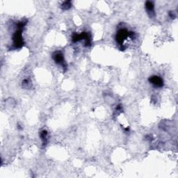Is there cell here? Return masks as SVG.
Segmentation results:
<instances>
[{
  "label": "cell",
  "instance_id": "3",
  "mask_svg": "<svg viewBox=\"0 0 178 178\" xmlns=\"http://www.w3.org/2000/svg\"><path fill=\"white\" fill-rule=\"evenodd\" d=\"M146 10H147L148 13L150 14V15H154L155 12H154V5H153V3L150 2V1H148V2H146Z\"/></svg>",
  "mask_w": 178,
  "mask_h": 178
},
{
  "label": "cell",
  "instance_id": "2",
  "mask_svg": "<svg viewBox=\"0 0 178 178\" xmlns=\"http://www.w3.org/2000/svg\"><path fill=\"white\" fill-rule=\"evenodd\" d=\"M53 59L57 63L60 64V65L65 67V62H64L63 56L62 53H61L60 52H55L53 55Z\"/></svg>",
  "mask_w": 178,
  "mask_h": 178
},
{
  "label": "cell",
  "instance_id": "1",
  "mask_svg": "<svg viewBox=\"0 0 178 178\" xmlns=\"http://www.w3.org/2000/svg\"><path fill=\"white\" fill-rule=\"evenodd\" d=\"M149 81L155 87H161L163 86V80L161 79V77L158 76L151 77L150 78Z\"/></svg>",
  "mask_w": 178,
  "mask_h": 178
},
{
  "label": "cell",
  "instance_id": "4",
  "mask_svg": "<svg viewBox=\"0 0 178 178\" xmlns=\"http://www.w3.org/2000/svg\"><path fill=\"white\" fill-rule=\"evenodd\" d=\"M47 137H48V132H47V131H45V130L42 131L41 133V138L45 144L46 143Z\"/></svg>",
  "mask_w": 178,
  "mask_h": 178
}]
</instances>
